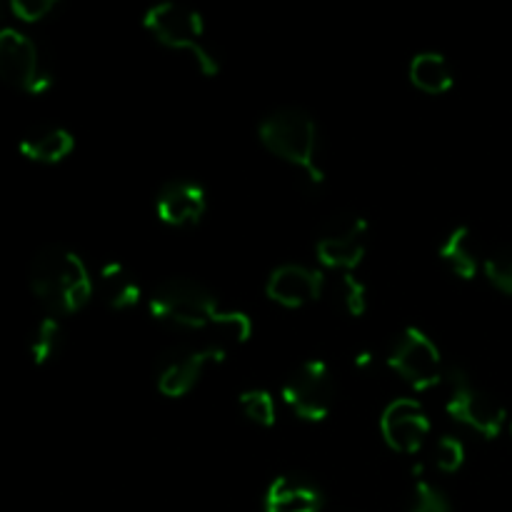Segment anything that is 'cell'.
Wrapping results in <instances>:
<instances>
[{
	"instance_id": "1",
	"label": "cell",
	"mask_w": 512,
	"mask_h": 512,
	"mask_svg": "<svg viewBox=\"0 0 512 512\" xmlns=\"http://www.w3.org/2000/svg\"><path fill=\"white\" fill-rule=\"evenodd\" d=\"M28 283L50 315H73L90 303L95 293L88 265L63 245H48L30 260Z\"/></svg>"
},
{
	"instance_id": "2",
	"label": "cell",
	"mask_w": 512,
	"mask_h": 512,
	"mask_svg": "<svg viewBox=\"0 0 512 512\" xmlns=\"http://www.w3.org/2000/svg\"><path fill=\"white\" fill-rule=\"evenodd\" d=\"M260 143L293 168L303 170L313 185H323L325 173L318 163V125L303 108H278L263 118Z\"/></svg>"
},
{
	"instance_id": "3",
	"label": "cell",
	"mask_w": 512,
	"mask_h": 512,
	"mask_svg": "<svg viewBox=\"0 0 512 512\" xmlns=\"http://www.w3.org/2000/svg\"><path fill=\"white\" fill-rule=\"evenodd\" d=\"M143 25L160 45L170 50H185L193 55L203 75H218L220 60L205 43V23L198 10L175 0H163L145 10Z\"/></svg>"
},
{
	"instance_id": "4",
	"label": "cell",
	"mask_w": 512,
	"mask_h": 512,
	"mask_svg": "<svg viewBox=\"0 0 512 512\" xmlns=\"http://www.w3.org/2000/svg\"><path fill=\"white\" fill-rule=\"evenodd\" d=\"M148 310L160 325L178 330H208L220 308L203 283L190 278L163 280L148 300Z\"/></svg>"
},
{
	"instance_id": "5",
	"label": "cell",
	"mask_w": 512,
	"mask_h": 512,
	"mask_svg": "<svg viewBox=\"0 0 512 512\" xmlns=\"http://www.w3.org/2000/svg\"><path fill=\"white\" fill-rule=\"evenodd\" d=\"M388 365L393 373H398V378H403L418 393L435 388L445 378L440 348L425 330L415 328V325L400 330L398 338L393 340L388 350Z\"/></svg>"
},
{
	"instance_id": "6",
	"label": "cell",
	"mask_w": 512,
	"mask_h": 512,
	"mask_svg": "<svg viewBox=\"0 0 512 512\" xmlns=\"http://www.w3.org/2000/svg\"><path fill=\"white\" fill-rule=\"evenodd\" d=\"M448 378V403H445V410L453 420L468 425L470 430L480 433L483 438L493 440L503 433L505 428V413L503 403L493 398L490 393H485L483 388L473 383L468 378V373L460 368H450L445 373Z\"/></svg>"
},
{
	"instance_id": "7",
	"label": "cell",
	"mask_w": 512,
	"mask_h": 512,
	"mask_svg": "<svg viewBox=\"0 0 512 512\" xmlns=\"http://www.w3.org/2000/svg\"><path fill=\"white\" fill-rule=\"evenodd\" d=\"M335 388L333 370L323 360H305L283 383V400L300 420L323 423L333 413Z\"/></svg>"
},
{
	"instance_id": "8",
	"label": "cell",
	"mask_w": 512,
	"mask_h": 512,
	"mask_svg": "<svg viewBox=\"0 0 512 512\" xmlns=\"http://www.w3.org/2000/svg\"><path fill=\"white\" fill-rule=\"evenodd\" d=\"M0 80L30 95L45 93L53 85V73L35 40L15 28H0Z\"/></svg>"
},
{
	"instance_id": "9",
	"label": "cell",
	"mask_w": 512,
	"mask_h": 512,
	"mask_svg": "<svg viewBox=\"0 0 512 512\" xmlns=\"http://www.w3.org/2000/svg\"><path fill=\"white\" fill-rule=\"evenodd\" d=\"M368 220L355 213H340L330 218L315 240V255L330 270L353 273L368 250Z\"/></svg>"
},
{
	"instance_id": "10",
	"label": "cell",
	"mask_w": 512,
	"mask_h": 512,
	"mask_svg": "<svg viewBox=\"0 0 512 512\" xmlns=\"http://www.w3.org/2000/svg\"><path fill=\"white\" fill-rule=\"evenodd\" d=\"M220 360H225V355L208 343H203L200 348L180 345L158 360L155 383L165 398H183V395L193 393V388L203 378L205 368L210 363H220Z\"/></svg>"
},
{
	"instance_id": "11",
	"label": "cell",
	"mask_w": 512,
	"mask_h": 512,
	"mask_svg": "<svg viewBox=\"0 0 512 512\" xmlns=\"http://www.w3.org/2000/svg\"><path fill=\"white\" fill-rule=\"evenodd\" d=\"M433 423L423 405L413 398H398L380 415V433L390 450L403 455H418L428 440Z\"/></svg>"
},
{
	"instance_id": "12",
	"label": "cell",
	"mask_w": 512,
	"mask_h": 512,
	"mask_svg": "<svg viewBox=\"0 0 512 512\" xmlns=\"http://www.w3.org/2000/svg\"><path fill=\"white\" fill-rule=\"evenodd\" d=\"M325 288V278L320 270L308 268L300 263H285L270 273L265 283V293L273 303L283 308H305V305L320 300Z\"/></svg>"
},
{
	"instance_id": "13",
	"label": "cell",
	"mask_w": 512,
	"mask_h": 512,
	"mask_svg": "<svg viewBox=\"0 0 512 512\" xmlns=\"http://www.w3.org/2000/svg\"><path fill=\"white\" fill-rule=\"evenodd\" d=\"M208 195L195 180H170L155 198V213L170 228H190L203 220Z\"/></svg>"
},
{
	"instance_id": "14",
	"label": "cell",
	"mask_w": 512,
	"mask_h": 512,
	"mask_svg": "<svg viewBox=\"0 0 512 512\" xmlns=\"http://www.w3.org/2000/svg\"><path fill=\"white\" fill-rule=\"evenodd\" d=\"M323 493L315 483L300 475H280L265 490V512H320Z\"/></svg>"
},
{
	"instance_id": "15",
	"label": "cell",
	"mask_w": 512,
	"mask_h": 512,
	"mask_svg": "<svg viewBox=\"0 0 512 512\" xmlns=\"http://www.w3.org/2000/svg\"><path fill=\"white\" fill-rule=\"evenodd\" d=\"M73 148V133L65 128H58V125H40V128H33L30 133H25L23 140H20V153H23V158L43 165L60 163V160H65L73 153Z\"/></svg>"
},
{
	"instance_id": "16",
	"label": "cell",
	"mask_w": 512,
	"mask_h": 512,
	"mask_svg": "<svg viewBox=\"0 0 512 512\" xmlns=\"http://www.w3.org/2000/svg\"><path fill=\"white\" fill-rule=\"evenodd\" d=\"M98 293L113 310H133L143 298L138 278L123 263H103L98 270Z\"/></svg>"
},
{
	"instance_id": "17",
	"label": "cell",
	"mask_w": 512,
	"mask_h": 512,
	"mask_svg": "<svg viewBox=\"0 0 512 512\" xmlns=\"http://www.w3.org/2000/svg\"><path fill=\"white\" fill-rule=\"evenodd\" d=\"M438 258L443 260V265L455 275V278L473 280L480 268L478 243H475L473 230H470L468 225L455 228L453 233L443 240V245H440Z\"/></svg>"
},
{
	"instance_id": "18",
	"label": "cell",
	"mask_w": 512,
	"mask_h": 512,
	"mask_svg": "<svg viewBox=\"0 0 512 512\" xmlns=\"http://www.w3.org/2000/svg\"><path fill=\"white\" fill-rule=\"evenodd\" d=\"M408 75H410V83L428 95L448 93L455 83V75H453V68H450L448 58L440 53H433V50L415 55V58L410 60Z\"/></svg>"
},
{
	"instance_id": "19",
	"label": "cell",
	"mask_w": 512,
	"mask_h": 512,
	"mask_svg": "<svg viewBox=\"0 0 512 512\" xmlns=\"http://www.w3.org/2000/svg\"><path fill=\"white\" fill-rule=\"evenodd\" d=\"M205 335H208L205 343L213 345L215 350H220V353L228 358L230 350L248 343V338L253 335V320L245 313H223V310H220L218 318H215L213 323H210V328L205 330Z\"/></svg>"
},
{
	"instance_id": "20",
	"label": "cell",
	"mask_w": 512,
	"mask_h": 512,
	"mask_svg": "<svg viewBox=\"0 0 512 512\" xmlns=\"http://www.w3.org/2000/svg\"><path fill=\"white\" fill-rule=\"evenodd\" d=\"M60 345H63V325L58 315H45L30 335V358L35 365H48L60 353Z\"/></svg>"
},
{
	"instance_id": "21",
	"label": "cell",
	"mask_w": 512,
	"mask_h": 512,
	"mask_svg": "<svg viewBox=\"0 0 512 512\" xmlns=\"http://www.w3.org/2000/svg\"><path fill=\"white\" fill-rule=\"evenodd\" d=\"M240 413L258 428H273L278 410H275V398L263 388H250L240 393L238 398Z\"/></svg>"
},
{
	"instance_id": "22",
	"label": "cell",
	"mask_w": 512,
	"mask_h": 512,
	"mask_svg": "<svg viewBox=\"0 0 512 512\" xmlns=\"http://www.w3.org/2000/svg\"><path fill=\"white\" fill-rule=\"evenodd\" d=\"M408 512H450L448 495L438 485L430 483L423 475V470H418V480H415L413 500H410Z\"/></svg>"
},
{
	"instance_id": "23",
	"label": "cell",
	"mask_w": 512,
	"mask_h": 512,
	"mask_svg": "<svg viewBox=\"0 0 512 512\" xmlns=\"http://www.w3.org/2000/svg\"><path fill=\"white\" fill-rule=\"evenodd\" d=\"M433 463L440 473H458L465 463V445L455 435H443L433 450Z\"/></svg>"
},
{
	"instance_id": "24",
	"label": "cell",
	"mask_w": 512,
	"mask_h": 512,
	"mask_svg": "<svg viewBox=\"0 0 512 512\" xmlns=\"http://www.w3.org/2000/svg\"><path fill=\"white\" fill-rule=\"evenodd\" d=\"M483 270L493 288H498L505 295H512V250H498L490 258H485Z\"/></svg>"
},
{
	"instance_id": "25",
	"label": "cell",
	"mask_w": 512,
	"mask_h": 512,
	"mask_svg": "<svg viewBox=\"0 0 512 512\" xmlns=\"http://www.w3.org/2000/svg\"><path fill=\"white\" fill-rule=\"evenodd\" d=\"M340 298H343L345 313L360 318L368 310V285L353 273H343L340 278Z\"/></svg>"
},
{
	"instance_id": "26",
	"label": "cell",
	"mask_w": 512,
	"mask_h": 512,
	"mask_svg": "<svg viewBox=\"0 0 512 512\" xmlns=\"http://www.w3.org/2000/svg\"><path fill=\"white\" fill-rule=\"evenodd\" d=\"M58 5L60 0H8L10 13L23 23H38V20L48 18Z\"/></svg>"
},
{
	"instance_id": "27",
	"label": "cell",
	"mask_w": 512,
	"mask_h": 512,
	"mask_svg": "<svg viewBox=\"0 0 512 512\" xmlns=\"http://www.w3.org/2000/svg\"><path fill=\"white\" fill-rule=\"evenodd\" d=\"M370 363H373V355H370V350H363V353L355 355V365H358V368H368Z\"/></svg>"
},
{
	"instance_id": "28",
	"label": "cell",
	"mask_w": 512,
	"mask_h": 512,
	"mask_svg": "<svg viewBox=\"0 0 512 512\" xmlns=\"http://www.w3.org/2000/svg\"><path fill=\"white\" fill-rule=\"evenodd\" d=\"M5 5H8V0H0V18H3L5 13Z\"/></svg>"
},
{
	"instance_id": "29",
	"label": "cell",
	"mask_w": 512,
	"mask_h": 512,
	"mask_svg": "<svg viewBox=\"0 0 512 512\" xmlns=\"http://www.w3.org/2000/svg\"><path fill=\"white\" fill-rule=\"evenodd\" d=\"M510 433H512V425H510Z\"/></svg>"
}]
</instances>
